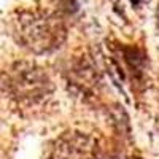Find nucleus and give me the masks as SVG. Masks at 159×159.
Wrapping results in <instances>:
<instances>
[{
    "label": "nucleus",
    "mask_w": 159,
    "mask_h": 159,
    "mask_svg": "<svg viewBox=\"0 0 159 159\" xmlns=\"http://www.w3.org/2000/svg\"><path fill=\"white\" fill-rule=\"evenodd\" d=\"M130 2H132V5H134V7H139L140 5V0H130Z\"/></svg>",
    "instance_id": "obj_7"
},
{
    "label": "nucleus",
    "mask_w": 159,
    "mask_h": 159,
    "mask_svg": "<svg viewBox=\"0 0 159 159\" xmlns=\"http://www.w3.org/2000/svg\"><path fill=\"white\" fill-rule=\"evenodd\" d=\"M123 59L127 65V69L135 81H142L145 75V67H147V56L145 52L135 46H123Z\"/></svg>",
    "instance_id": "obj_5"
},
{
    "label": "nucleus",
    "mask_w": 159,
    "mask_h": 159,
    "mask_svg": "<svg viewBox=\"0 0 159 159\" xmlns=\"http://www.w3.org/2000/svg\"><path fill=\"white\" fill-rule=\"evenodd\" d=\"M70 83L75 84L80 91H94L100 83V76L94 62L88 57H81L80 61H76L70 69Z\"/></svg>",
    "instance_id": "obj_4"
},
{
    "label": "nucleus",
    "mask_w": 159,
    "mask_h": 159,
    "mask_svg": "<svg viewBox=\"0 0 159 159\" xmlns=\"http://www.w3.org/2000/svg\"><path fill=\"white\" fill-rule=\"evenodd\" d=\"M15 40L34 54H48L62 46L67 38L64 21L48 10H21L10 18Z\"/></svg>",
    "instance_id": "obj_2"
},
{
    "label": "nucleus",
    "mask_w": 159,
    "mask_h": 159,
    "mask_svg": "<svg viewBox=\"0 0 159 159\" xmlns=\"http://www.w3.org/2000/svg\"><path fill=\"white\" fill-rule=\"evenodd\" d=\"M157 24H159V7H157Z\"/></svg>",
    "instance_id": "obj_8"
},
{
    "label": "nucleus",
    "mask_w": 159,
    "mask_h": 159,
    "mask_svg": "<svg viewBox=\"0 0 159 159\" xmlns=\"http://www.w3.org/2000/svg\"><path fill=\"white\" fill-rule=\"evenodd\" d=\"M100 143L81 130H67L54 139L45 153V159H100Z\"/></svg>",
    "instance_id": "obj_3"
},
{
    "label": "nucleus",
    "mask_w": 159,
    "mask_h": 159,
    "mask_svg": "<svg viewBox=\"0 0 159 159\" xmlns=\"http://www.w3.org/2000/svg\"><path fill=\"white\" fill-rule=\"evenodd\" d=\"M3 92L18 110L37 113L51 103L54 84L40 65L21 61L3 72Z\"/></svg>",
    "instance_id": "obj_1"
},
{
    "label": "nucleus",
    "mask_w": 159,
    "mask_h": 159,
    "mask_svg": "<svg viewBox=\"0 0 159 159\" xmlns=\"http://www.w3.org/2000/svg\"><path fill=\"white\" fill-rule=\"evenodd\" d=\"M130 159H140V157H137V156H135V157H130Z\"/></svg>",
    "instance_id": "obj_9"
},
{
    "label": "nucleus",
    "mask_w": 159,
    "mask_h": 159,
    "mask_svg": "<svg viewBox=\"0 0 159 159\" xmlns=\"http://www.w3.org/2000/svg\"><path fill=\"white\" fill-rule=\"evenodd\" d=\"M61 11H65V13H73L78 10V2L76 0H51Z\"/></svg>",
    "instance_id": "obj_6"
}]
</instances>
